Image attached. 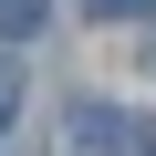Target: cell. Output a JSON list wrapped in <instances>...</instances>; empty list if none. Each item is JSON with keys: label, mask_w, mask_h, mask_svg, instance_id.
Here are the masks:
<instances>
[{"label": "cell", "mask_w": 156, "mask_h": 156, "mask_svg": "<svg viewBox=\"0 0 156 156\" xmlns=\"http://www.w3.org/2000/svg\"><path fill=\"white\" fill-rule=\"evenodd\" d=\"M73 146H94V156L125 146V115H115V104H73Z\"/></svg>", "instance_id": "6da1fadb"}, {"label": "cell", "mask_w": 156, "mask_h": 156, "mask_svg": "<svg viewBox=\"0 0 156 156\" xmlns=\"http://www.w3.org/2000/svg\"><path fill=\"white\" fill-rule=\"evenodd\" d=\"M146 0H83V21H135Z\"/></svg>", "instance_id": "277c9868"}, {"label": "cell", "mask_w": 156, "mask_h": 156, "mask_svg": "<svg viewBox=\"0 0 156 156\" xmlns=\"http://www.w3.org/2000/svg\"><path fill=\"white\" fill-rule=\"evenodd\" d=\"M42 11H52V0H0V42H21V31H42Z\"/></svg>", "instance_id": "7a4b0ae2"}, {"label": "cell", "mask_w": 156, "mask_h": 156, "mask_svg": "<svg viewBox=\"0 0 156 156\" xmlns=\"http://www.w3.org/2000/svg\"><path fill=\"white\" fill-rule=\"evenodd\" d=\"M11 104H21V62L0 52V125H11Z\"/></svg>", "instance_id": "3957f363"}]
</instances>
